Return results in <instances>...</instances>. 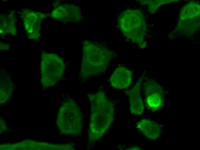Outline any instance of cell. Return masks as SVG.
<instances>
[{"mask_svg": "<svg viewBox=\"0 0 200 150\" xmlns=\"http://www.w3.org/2000/svg\"><path fill=\"white\" fill-rule=\"evenodd\" d=\"M80 77L84 80L105 73L115 55L103 43L85 40L83 42Z\"/></svg>", "mask_w": 200, "mask_h": 150, "instance_id": "obj_2", "label": "cell"}, {"mask_svg": "<svg viewBox=\"0 0 200 150\" xmlns=\"http://www.w3.org/2000/svg\"><path fill=\"white\" fill-rule=\"evenodd\" d=\"M24 29L28 38L38 39L40 36L42 20L46 15L28 9H24L21 13Z\"/></svg>", "mask_w": 200, "mask_h": 150, "instance_id": "obj_7", "label": "cell"}, {"mask_svg": "<svg viewBox=\"0 0 200 150\" xmlns=\"http://www.w3.org/2000/svg\"><path fill=\"white\" fill-rule=\"evenodd\" d=\"M53 18L63 22L80 21L82 16L80 9L73 4L59 5L53 10L51 14Z\"/></svg>", "mask_w": 200, "mask_h": 150, "instance_id": "obj_9", "label": "cell"}, {"mask_svg": "<svg viewBox=\"0 0 200 150\" xmlns=\"http://www.w3.org/2000/svg\"><path fill=\"white\" fill-rule=\"evenodd\" d=\"M41 57L42 82L46 87L52 86L62 79L65 65L62 59L55 54L44 53Z\"/></svg>", "mask_w": 200, "mask_h": 150, "instance_id": "obj_4", "label": "cell"}, {"mask_svg": "<svg viewBox=\"0 0 200 150\" xmlns=\"http://www.w3.org/2000/svg\"><path fill=\"white\" fill-rule=\"evenodd\" d=\"M145 73V72L143 73L130 89L124 91L128 97L130 112L135 115H141L144 112V105L141 89Z\"/></svg>", "mask_w": 200, "mask_h": 150, "instance_id": "obj_8", "label": "cell"}, {"mask_svg": "<svg viewBox=\"0 0 200 150\" xmlns=\"http://www.w3.org/2000/svg\"><path fill=\"white\" fill-rule=\"evenodd\" d=\"M1 16L0 33L3 35L9 33L15 35L16 34L15 26L16 19L13 14L8 16L3 15Z\"/></svg>", "mask_w": 200, "mask_h": 150, "instance_id": "obj_12", "label": "cell"}, {"mask_svg": "<svg viewBox=\"0 0 200 150\" xmlns=\"http://www.w3.org/2000/svg\"><path fill=\"white\" fill-rule=\"evenodd\" d=\"M136 127L145 137L152 140H157L161 132L159 124L148 119L143 118L139 120L136 123Z\"/></svg>", "mask_w": 200, "mask_h": 150, "instance_id": "obj_11", "label": "cell"}, {"mask_svg": "<svg viewBox=\"0 0 200 150\" xmlns=\"http://www.w3.org/2000/svg\"><path fill=\"white\" fill-rule=\"evenodd\" d=\"M117 27L124 37L137 44L141 48H145L147 24L143 12L140 10L127 8L119 14Z\"/></svg>", "mask_w": 200, "mask_h": 150, "instance_id": "obj_3", "label": "cell"}, {"mask_svg": "<svg viewBox=\"0 0 200 150\" xmlns=\"http://www.w3.org/2000/svg\"><path fill=\"white\" fill-rule=\"evenodd\" d=\"M132 80V73L127 68L121 66L114 71L109 79L111 86L115 89H122L129 87Z\"/></svg>", "mask_w": 200, "mask_h": 150, "instance_id": "obj_10", "label": "cell"}, {"mask_svg": "<svg viewBox=\"0 0 200 150\" xmlns=\"http://www.w3.org/2000/svg\"><path fill=\"white\" fill-rule=\"evenodd\" d=\"M91 107L88 140L94 143L101 138L114 120V104L100 89L87 95Z\"/></svg>", "mask_w": 200, "mask_h": 150, "instance_id": "obj_1", "label": "cell"}, {"mask_svg": "<svg viewBox=\"0 0 200 150\" xmlns=\"http://www.w3.org/2000/svg\"><path fill=\"white\" fill-rule=\"evenodd\" d=\"M143 80L142 85L146 106L150 110L155 111L164 105V91L154 80L145 76Z\"/></svg>", "mask_w": 200, "mask_h": 150, "instance_id": "obj_5", "label": "cell"}, {"mask_svg": "<svg viewBox=\"0 0 200 150\" xmlns=\"http://www.w3.org/2000/svg\"><path fill=\"white\" fill-rule=\"evenodd\" d=\"M62 108L65 112L64 133L72 135L80 134L82 128V115L80 109L73 100L68 99Z\"/></svg>", "mask_w": 200, "mask_h": 150, "instance_id": "obj_6", "label": "cell"}, {"mask_svg": "<svg viewBox=\"0 0 200 150\" xmlns=\"http://www.w3.org/2000/svg\"><path fill=\"white\" fill-rule=\"evenodd\" d=\"M128 150H141V148L136 146H133L130 147L129 148L127 149Z\"/></svg>", "mask_w": 200, "mask_h": 150, "instance_id": "obj_13", "label": "cell"}]
</instances>
